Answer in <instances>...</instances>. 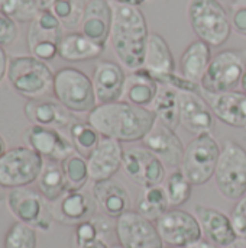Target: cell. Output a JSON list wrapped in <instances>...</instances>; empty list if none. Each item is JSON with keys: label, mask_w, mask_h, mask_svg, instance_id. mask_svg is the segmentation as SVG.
<instances>
[{"label": "cell", "mask_w": 246, "mask_h": 248, "mask_svg": "<svg viewBox=\"0 0 246 248\" xmlns=\"http://www.w3.org/2000/svg\"><path fill=\"white\" fill-rule=\"evenodd\" d=\"M52 93L71 113H90L99 105L91 78L75 67H62L55 73Z\"/></svg>", "instance_id": "5"}, {"label": "cell", "mask_w": 246, "mask_h": 248, "mask_svg": "<svg viewBox=\"0 0 246 248\" xmlns=\"http://www.w3.org/2000/svg\"><path fill=\"white\" fill-rule=\"evenodd\" d=\"M113 23V6L107 0H88L81 22V32L106 48L110 39V31Z\"/></svg>", "instance_id": "23"}, {"label": "cell", "mask_w": 246, "mask_h": 248, "mask_svg": "<svg viewBox=\"0 0 246 248\" xmlns=\"http://www.w3.org/2000/svg\"><path fill=\"white\" fill-rule=\"evenodd\" d=\"M54 1L55 0H38V6L41 10H49Z\"/></svg>", "instance_id": "48"}, {"label": "cell", "mask_w": 246, "mask_h": 248, "mask_svg": "<svg viewBox=\"0 0 246 248\" xmlns=\"http://www.w3.org/2000/svg\"><path fill=\"white\" fill-rule=\"evenodd\" d=\"M68 190H81L90 179L87 158L74 153L65 161L61 163Z\"/></svg>", "instance_id": "36"}, {"label": "cell", "mask_w": 246, "mask_h": 248, "mask_svg": "<svg viewBox=\"0 0 246 248\" xmlns=\"http://www.w3.org/2000/svg\"><path fill=\"white\" fill-rule=\"evenodd\" d=\"M36 230L16 221L4 234L3 248H36Z\"/></svg>", "instance_id": "38"}, {"label": "cell", "mask_w": 246, "mask_h": 248, "mask_svg": "<svg viewBox=\"0 0 246 248\" xmlns=\"http://www.w3.org/2000/svg\"><path fill=\"white\" fill-rule=\"evenodd\" d=\"M158 232L168 247L186 248L203 238V231L196 215L183 209H170L155 222Z\"/></svg>", "instance_id": "13"}, {"label": "cell", "mask_w": 246, "mask_h": 248, "mask_svg": "<svg viewBox=\"0 0 246 248\" xmlns=\"http://www.w3.org/2000/svg\"><path fill=\"white\" fill-rule=\"evenodd\" d=\"M149 33L146 17L139 7L113 4L110 42L123 67L132 71L142 68Z\"/></svg>", "instance_id": "2"}, {"label": "cell", "mask_w": 246, "mask_h": 248, "mask_svg": "<svg viewBox=\"0 0 246 248\" xmlns=\"http://www.w3.org/2000/svg\"><path fill=\"white\" fill-rule=\"evenodd\" d=\"M117 4H126V6H133V7H139L142 6L145 1L148 0H115Z\"/></svg>", "instance_id": "46"}, {"label": "cell", "mask_w": 246, "mask_h": 248, "mask_svg": "<svg viewBox=\"0 0 246 248\" xmlns=\"http://www.w3.org/2000/svg\"><path fill=\"white\" fill-rule=\"evenodd\" d=\"M186 248H222V247H219L217 244H215V243H212V241H209V240H206V238L203 237V238H200V240H197V241L191 243L190 246H187Z\"/></svg>", "instance_id": "44"}, {"label": "cell", "mask_w": 246, "mask_h": 248, "mask_svg": "<svg viewBox=\"0 0 246 248\" xmlns=\"http://www.w3.org/2000/svg\"><path fill=\"white\" fill-rule=\"evenodd\" d=\"M110 230L109 222L101 218H91L86 222H81L75 227L74 231V244L75 248L84 247L99 238H103Z\"/></svg>", "instance_id": "39"}, {"label": "cell", "mask_w": 246, "mask_h": 248, "mask_svg": "<svg viewBox=\"0 0 246 248\" xmlns=\"http://www.w3.org/2000/svg\"><path fill=\"white\" fill-rule=\"evenodd\" d=\"M54 76L45 61L32 55H17L9 61V83L17 94L28 100L43 99L52 93Z\"/></svg>", "instance_id": "3"}, {"label": "cell", "mask_w": 246, "mask_h": 248, "mask_svg": "<svg viewBox=\"0 0 246 248\" xmlns=\"http://www.w3.org/2000/svg\"><path fill=\"white\" fill-rule=\"evenodd\" d=\"M170 209L168 198L162 186L142 187L136 201V212L149 221L157 222Z\"/></svg>", "instance_id": "32"}, {"label": "cell", "mask_w": 246, "mask_h": 248, "mask_svg": "<svg viewBox=\"0 0 246 248\" xmlns=\"http://www.w3.org/2000/svg\"><path fill=\"white\" fill-rule=\"evenodd\" d=\"M91 192L97 206L110 218L117 219L130 211V195L123 183L116 179L94 182Z\"/></svg>", "instance_id": "24"}, {"label": "cell", "mask_w": 246, "mask_h": 248, "mask_svg": "<svg viewBox=\"0 0 246 248\" xmlns=\"http://www.w3.org/2000/svg\"><path fill=\"white\" fill-rule=\"evenodd\" d=\"M70 138L75 153L84 158H88L94 148L99 145L101 135L91 124L74 121L70 126Z\"/></svg>", "instance_id": "33"}, {"label": "cell", "mask_w": 246, "mask_h": 248, "mask_svg": "<svg viewBox=\"0 0 246 248\" xmlns=\"http://www.w3.org/2000/svg\"><path fill=\"white\" fill-rule=\"evenodd\" d=\"M97 211V203L93 196L83 190H68L62 198L54 202L52 214L54 219L64 225L77 227L94 218Z\"/></svg>", "instance_id": "19"}, {"label": "cell", "mask_w": 246, "mask_h": 248, "mask_svg": "<svg viewBox=\"0 0 246 248\" xmlns=\"http://www.w3.org/2000/svg\"><path fill=\"white\" fill-rule=\"evenodd\" d=\"M91 81L99 105L122 100L126 74L117 62L99 61L93 70Z\"/></svg>", "instance_id": "18"}, {"label": "cell", "mask_w": 246, "mask_h": 248, "mask_svg": "<svg viewBox=\"0 0 246 248\" xmlns=\"http://www.w3.org/2000/svg\"><path fill=\"white\" fill-rule=\"evenodd\" d=\"M225 248H246V238H241L238 237L232 244H229L228 247Z\"/></svg>", "instance_id": "47"}, {"label": "cell", "mask_w": 246, "mask_h": 248, "mask_svg": "<svg viewBox=\"0 0 246 248\" xmlns=\"http://www.w3.org/2000/svg\"><path fill=\"white\" fill-rule=\"evenodd\" d=\"M123 153L125 150L119 141L101 137L99 145L87 158L90 179L93 182L113 179L115 174L122 169Z\"/></svg>", "instance_id": "20"}, {"label": "cell", "mask_w": 246, "mask_h": 248, "mask_svg": "<svg viewBox=\"0 0 246 248\" xmlns=\"http://www.w3.org/2000/svg\"><path fill=\"white\" fill-rule=\"evenodd\" d=\"M246 70V49H223L213 55L200 89L206 94H220L235 90Z\"/></svg>", "instance_id": "6"}, {"label": "cell", "mask_w": 246, "mask_h": 248, "mask_svg": "<svg viewBox=\"0 0 246 248\" xmlns=\"http://www.w3.org/2000/svg\"><path fill=\"white\" fill-rule=\"evenodd\" d=\"M212 58V46L202 39H196L180 57V74L187 80L200 84Z\"/></svg>", "instance_id": "28"}, {"label": "cell", "mask_w": 246, "mask_h": 248, "mask_svg": "<svg viewBox=\"0 0 246 248\" xmlns=\"http://www.w3.org/2000/svg\"><path fill=\"white\" fill-rule=\"evenodd\" d=\"M233 7H246V0H233Z\"/></svg>", "instance_id": "51"}, {"label": "cell", "mask_w": 246, "mask_h": 248, "mask_svg": "<svg viewBox=\"0 0 246 248\" xmlns=\"http://www.w3.org/2000/svg\"><path fill=\"white\" fill-rule=\"evenodd\" d=\"M87 3L84 0H55L51 6V12L59 20L62 28L74 29L81 26Z\"/></svg>", "instance_id": "35"}, {"label": "cell", "mask_w": 246, "mask_h": 248, "mask_svg": "<svg viewBox=\"0 0 246 248\" xmlns=\"http://www.w3.org/2000/svg\"><path fill=\"white\" fill-rule=\"evenodd\" d=\"M17 35H19L17 23L12 17L0 12V45L1 46L12 45L16 41Z\"/></svg>", "instance_id": "41"}, {"label": "cell", "mask_w": 246, "mask_h": 248, "mask_svg": "<svg viewBox=\"0 0 246 248\" xmlns=\"http://www.w3.org/2000/svg\"><path fill=\"white\" fill-rule=\"evenodd\" d=\"M158 90L159 83L154 78V76L145 68H138L126 76L122 100L149 109L158 94Z\"/></svg>", "instance_id": "26"}, {"label": "cell", "mask_w": 246, "mask_h": 248, "mask_svg": "<svg viewBox=\"0 0 246 248\" xmlns=\"http://www.w3.org/2000/svg\"><path fill=\"white\" fill-rule=\"evenodd\" d=\"M216 116L200 93L180 92V126L199 137L213 134Z\"/></svg>", "instance_id": "16"}, {"label": "cell", "mask_w": 246, "mask_h": 248, "mask_svg": "<svg viewBox=\"0 0 246 248\" xmlns=\"http://www.w3.org/2000/svg\"><path fill=\"white\" fill-rule=\"evenodd\" d=\"M45 160L29 147H14L0 157V187L16 189L36 183Z\"/></svg>", "instance_id": "9"}, {"label": "cell", "mask_w": 246, "mask_h": 248, "mask_svg": "<svg viewBox=\"0 0 246 248\" xmlns=\"http://www.w3.org/2000/svg\"><path fill=\"white\" fill-rule=\"evenodd\" d=\"M215 116L233 128H246V94L232 90L220 94H207Z\"/></svg>", "instance_id": "25"}, {"label": "cell", "mask_w": 246, "mask_h": 248, "mask_svg": "<svg viewBox=\"0 0 246 248\" xmlns=\"http://www.w3.org/2000/svg\"><path fill=\"white\" fill-rule=\"evenodd\" d=\"M23 140L29 148H32L46 161L62 163L75 153L71 140H68L59 132V129L55 128L32 125L26 129Z\"/></svg>", "instance_id": "15"}, {"label": "cell", "mask_w": 246, "mask_h": 248, "mask_svg": "<svg viewBox=\"0 0 246 248\" xmlns=\"http://www.w3.org/2000/svg\"><path fill=\"white\" fill-rule=\"evenodd\" d=\"M229 217L236 235L241 238H246V195L236 201V205L233 206Z\"/></svg>", "instance_id": "40"}, {"label": "cell", "mask_w": 246, "mask_h": 248, "mask_svg": "<svg viewBox=\"0 0 246 248\" xmlns=\"http://www.w3.org/2000/svg\"><path fill=\"white\" fill-rule=\"evenodd\" d=\"M188 22L197 35L210 46H222L232 35V20L220 0H190Z\"/></svg>", "instance_id": "4"}, {"label": "cell", "mask_w": 246, "mask_h": 248, "mask_svg": "<svg viewBox=\"0 0 246 248\" xmlns=\"http://www.w3.org/2000/svg\"><path fill=\"white\" fill-rule=\"evenodd\" d=\"M220 151L213 134L199 135L187 144L180 170L193 186H203L215 177Z\"/></svg>", "instance_id": "8"}, {"label": "cell", "mask_w": 246, "mask_h": 248, "mask_svg": "<svg viewBox=\"0 0 246 248\" xmlns=\"http://www.w3.org/2000/svg\"><path fill=\"white\" fill-rule=\"evenodd\" d=\"M62 36V25L55 15L51 10H41L29 25L26 45L32 57L46 62L58 55Z\"/></svg>", "instance_id": "11"}, {"label": "cell", "mask_w": 246, "mask_h": 248, "mask_svg": "<svg viewBox=\"0 0 246 248\" xmlns=\"http://www.w3.org/2000/svg\"><path fill=\"white\" fill-rule=\"evenodd\" d=\"M232 28L236 33L246 38V7H233Z\"/></svg>", "instance_id": "42"}, {"label": "cell", "mask_w": 246, "mask_h": 248, "mask_svg": "<svg viewBox=\"0 0 246 248\" xmlns=\"http://www.w3.org/2000/svg\"><path fill=\"white\" fill-rule=\"evenodd\" d=\"M194 215L199 219V224L203 231V237L217 244L219 247H228L238 238L231 217L226 215L225 212L212 206L196 205Z\"/></svg>", "instance_id": "21"}, {"label": "cell", "mask_w": 246, "mask_h": 248, "mask_svg": "<svg viewBox=\"0 0 246 248\" xmlns=\"http://www.w3.org/2000/svg\"><path fill=\"white\" fill-rule=\"evenodd\" d=\"M81 248H110V246L104 241V238H99V240H96V241H93L90 244H86L84 247Z\"/></svg>", "instance_id": "45"}, {"label": "cell", "mask_w": 246, "mask_h": 248, "mask_svg": "<svg viewBox=\"0 0 246 248\" xmlns=\"http://www.w3.org/2000/svg\"><path fill=\"white\" fill-rule=\"evenodd\" d=\"M104 48L87 38L83 32H71L62 36L58 55L68 62H83L99 58Z\"/></svg>", "instance_id": "29"}, {"label": "cell", "mask_w": 246, "mask_h": 248, "mask_svg": "<svg viewBox=\"0 0 246 248\" xmlns=\"http://www.w3.org/2000/svg\"><path fill=\"white\" fill-rule=\"evenodd\" d=\"M164 190L167 193L168 198V203L171 209L180 208L183 206L186 202L190 201L191 198V190H193V185L191 182L186 177V174L177 169L174 170L165 180V186Z\"/></svg>", "instance_id": "34"}, {"label": "cell", "mask_w": 246, "mask_h": 248, "mask_svg": "<svg viewBox=\"0 0 246 248\" xmlns=\"http://www.w3.org/2000/svg\"><path fill=\"white\" fill-rule=\"evenodd\" d=\"M48 203L49 202L39 193V190L29 186L10 189L7 193V208L12 215L19 222H23L35 230L49 231L54 221V214Z\"/></svg>", "instance_id": "10"}, {"label": "cell", "mask_w": 246, "mask_h": 248, "mask_svg": "<svg viewBox=\"0 0 246 248\" xmlns=\"http://www.w3.org/2000/svg\"><path fill=\"white\" fill-rule=\"evenodd\" d=\"M26 119L32 125L45 126V128H70L75 121L72 113L62 106L58 100L51 99H36L28 100L23 108Z\"/></svg>", "instance_id": "22"}, {"label": "cell", "mask_w": 246, "mask_h": 248, "mask_svg": "<svg viewBox=\"0 0 246 248\" xmlns=\"http://www.w3.org/2000/svg\"><path fill=\"white\" fill-rule=\"evenodd\" d=\"M241 89H242V92L246 94V70L245 73H244V76H242V78H241Z\"/></svg>", "instance_id": "50"}, {"label": "cell", "mask_w": 246, "mask_h": 248, "mask_svg": "<svg viewBox=\"0 0 246 248\" xmlns=\"http://www.w3.org/2000/svg\"><path fill=\"white\" fill-rule=\"evenodd\" d=\"M115 231L123 248H164L157 225L136 211H129L119 217Z\"/></svg>", "instance_id": "12"}, {"label": "cell", "mask_w": 246, "mask_h": 248, "mask_svg": "<svg viewBox=\"0 0 246 248\" xmlns=\"http://www.w3.org/2000/svg\"><path fill=\"white\" fill-rule=\"evenodd\" d=\"M9 70V61H7V54L4 51V48L0 45V81L4 78L6 73Z\"/></svg>", "instance_id": "43"}, {"label": "cell", "mask_w": 246, "mask_h": 248, "mask_svg": "<svg viewBox=\"0 0 246 248\" xmlns=\"http://www.w3.org/2000/svg\"><path fill=\"white\" fill-rule=\"evenodd\" d=\"M164 248H175V247H164Z\"/></svg>", "instance_id": "53"}, {"label": "cell", "mask_w": 246, "mask_h": 248, "mask_svg": "<svg viewBox=\"0 0 246 248\" xmlns=\"http://www.w3.org/2000/svg\"><path fill=\"white\" fill-rule=\"evenodd\" d=\"M142 68L149 71L154 78L175 73V60L173 51L164 36L158 32L149 33Z\"/></svg>", "instance_id": "27"}, {"label": "cell", "mask_w": 246, "mask_h": 248, "mask_svg": "<svg viewBox=\"0 0 246 248\" xmlns=\"http://www.w3.org/2000/svg\"><path fill=\"white\" fill-rule=\"evenodd\" d=\"M142 145L157 155L167 169H180L184 157V144L175 129L157 121L149 134L142 140Z\"/></svg>", "instance_id": "17"}, {"label": "cell", "mask_w": 246, "mask_h": 248, "mask_svg": "<svg viewBox=\"0 0 246 248\" xmlns=\"http://www.w3.org/2000/svg\"><path fill=\"white\" fill-rule=\"evenodd\" d=\"M36 186L39 193L48 201V202H57L59 198H62L68 192L65 174L62 170L61 163L55 161H46L43 164V169L36 180Z\"/></svg>", "instance_id": "31"}, {"label": "cell", "mask_w": 246, "mask_h": 248, "mask_svg": "<svg viewBox=\"0 0 246 248\" xmlns=\"http://www.w3.org/2000/svg\"><path fill=\"white\" fill-rule=\"evenodd\" d=\"M0 12L14 22H32L41 12L38 0H0Z\"/></svg>", "instance_id": "37"}, {"label": "cell", "mask_w": 246, "mask_h": 248, "mask_svg": "<svg viewBox=\"0 0 246 248\" xmlns=\"http://www.w3.org/2000/svg\"><path fill=\"white\" fill-rule=\"evenodd\" d=\"M110 248H123V247H122V246L119 244V246H112V247H110Z\"/></svg>", "instance_id": "52"}, {"label": "cell", "mask_w": 246, "mask_h": 248, "mask_svg": "<svg viewBox=\"0 0 246 248\" xmlns=\"http://www.w3.org/2000/svg\"><path fill=\"white\" fill-rule=\"evenodd\" d=\"M122 169L130 180L142 187L161 186L167 177L164 163L144 145L125 150Z\"/></svg>", "instance_id": "14"}, {"label": "cell", "mask_w": 246, "mask_h": 248, "mask_svg": "<svg viewBox=\"0 0 246 248\" xmlns=\"http://www.w3.org/2000/svg\"><path fill=\"white\" fill-rule=\"evenodd\" d=\"M217 190L229 201H239L246 195V150L236 141L228 140L220 151L215 171Z\"/></svg>", "instance_id": "7"}, {"label": "cell", "mask_w": 246, "mask_h": 248, "mask_svg": "<svg viewBox=\"0 0 246 248\" xmlns=\"http://www.w3.org/2000/svg\"><path fill=\"white\" fill-rule=\"evenodd\" d=\"M149 109L157 116V121L171 129L180 126V92L177 89L159 84L158 94Z\"/></svg>", "instance_id": "30"}, {"label": "cell", "mask_w": 246, "mask_h": 248, "mask_svg": "<svg viewBox=\"0 0 246 248\" xmlns=\"http://www.w3.org/2000/svg\"><path fill=\"white\" fill-rule=\"evenodd\" d=\"M91 124L101 137L119 142L142 141L157 124V116L148 108H139L125 100L97 105L88 113Z\"/></svg>", "instance_id": "1"}, {"label": "cell", "mask_w": 246, "mask_h": 248, "mask_svg": "<svg viewBox=\"0 0 246 248\" xmlns=\"http://www.w3.org/2000/svg\"><path fill=\"white\" fill-rule=\"evenodd\" d=\"M7 151V147H6V142H4V140H3V137L0 135V157L4 154Z\"/></svg>", "instance_id": "49"}]
</instances>
